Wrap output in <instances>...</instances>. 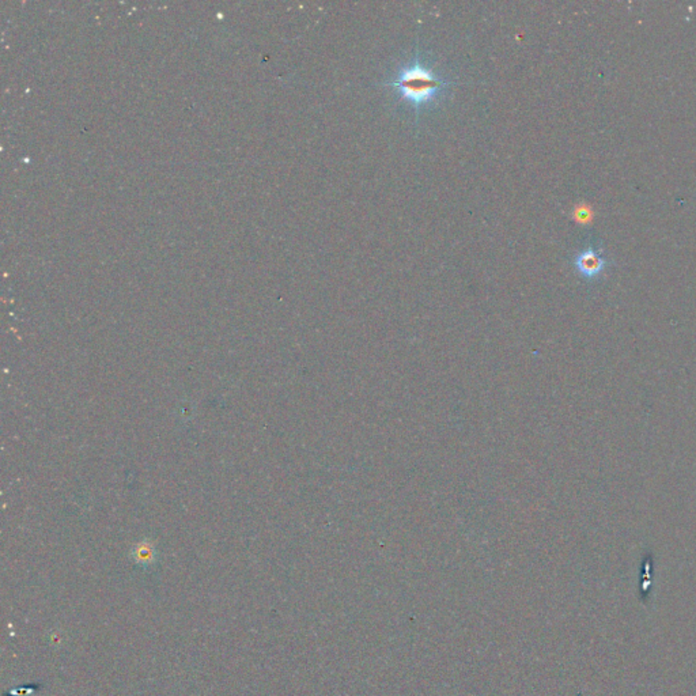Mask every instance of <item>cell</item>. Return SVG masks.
Wrapping results in <instances>:
<instances>
[{
  "label": "cell",
  "mask_w": 696,
  "mask_h": 696,
  "mask_svg": "<svg viewBox=\"0 0 696 696\" xmlns=\"http://www.w3.org/2000/svg\"><path fill=\"white\" fill-rule=\"evenodd\" d=\"M451 84L453 83L441 79L419 56H416L410 64L400 68L393 82L385 83V86L397 90L400 97L410 102L417 113L422 108L442 97Z\"/></svg>",
  "instance_id": "obj_1"
},
{
  "label": "cell",
  "mask_w": 696,
  "mask_h": 696,
  "mask_svg": "<svg viewBox=\"0 0 696 696\" xmlns=\"http://www.w3.org/2000/svg\"><path fill=\"white\" fill-rule=\"evenodd\" d=\"M574 267L586 281L597 279L608 267V260L593 246L581 250L574 258Z\"/></svg>",
  "instance_id": "obj_2"
},
{
  "label": "cell",
  "mask_w": 696,
  "mask_h": 696,
  "mask_svg": "<svg viewBox=\"0 0 696 696\" xmlns=\"http://www.w3.org/2000/svg\"><path fill=\"white\" fill-rule=\"evenodd\" d=\"M135 556H136L138 562H140V563H143V565H144V563H149V562H151V559H153V552H151V548H144V547L142 545V547H139V548L136 549V555H135Z\"/></svg>",
  "instance_id": "obj_3"
}]
</instances>
